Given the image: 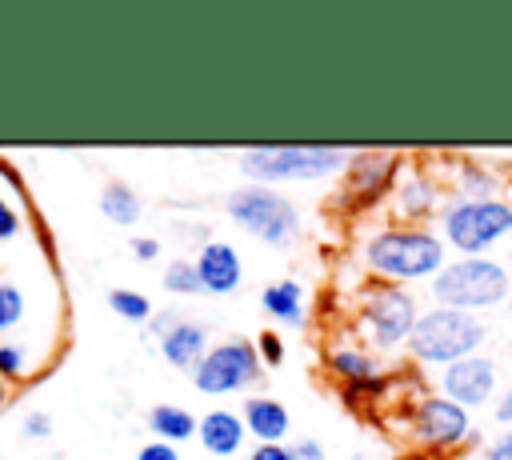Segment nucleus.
Wrapping results in <instances>:
<instances>
[{"label": "nucleus", "mask_w": 512, "mask_h": 460, "mask_svg": "<svg viewBox=\"0 0 512 460\" xmlns=\"http://www.w3.org/2000/svg\"><path fill=\"white\" fill-rule=\"evenodd\" d=\"M360 260L372 272V280L384 284H416L432 280L448 264V244L428 224H380L364 236Z\"/></svg>", "instance_id": "f257e3e1"}, {"label": "nucleus", "mask_w": 512, "mask_h": 460, "mask_svg": "<svg viewBox=\"0 0 512 460\" xmlns=\"http://www.w3.org/2000/svg\"><path fill=\"white\" fill-rule=\"evenodd\" d=\"M352 160L340 144H252L240 152V172L248 184H308L344 172Z\"/></svg>", "instance_id": "f03ea898"}, {"label": "nucleus", "mask_w": 512, "mask_h": 460, "mask_svg": "<svg viewBox=\"0 0 512 460\" xmlns=\"http://www.w3.org/2000/svg\"><path fill=\"white\" fill-rule=\"evenodd\" d=\"M488 340V328L476 312H460V308H440V304H428L420 308L416 316V328L408 336V356L416 364H428V368H448L464 356H476Z\"/></svg>", "instance_id": "7ed1b4c3"}, {"label": "nucleus", "mask_w": 512, "mask_h": 460, "mask_svg": "<svg viewBox=\"0 0 512 460\" xmlns=\"http://www.w3.org/2000/svg\"><path fill=\"white\" fill-rule=\"evenodd\" d=\"M436 232L460 256H488L496 244H504L512 236V200L448 196L436 212Z\"/></svg>", "instance_id": "20e7f679"}, {"label": "nucleus", "mask_w": 512, "mask_h": 460, "mask_svg": "<svg viewBox=\"0 0 512 460\" xmlns=\"http://www.w3.org/2000/svg\"><path fill=\"white\" fill-rule=\"evenodd\" d=\"M428 292H432V304L440 308H460L480 316L484 308L508 304L512 272L492 256H456L428 280Z\"/></svg>", "instance_id": "39448f33"}, {"label": "nucleus", "mask_w": 512, "mask_h": 460, "mask_svg": "<svg viewBox=\"0 0 512 460\" xmlns=\"http://www.w3.org/2000/svg\"><path fill=\"white\" fill-rule=\"evenodd\" d=\"M224 216L240 228V232H248L252 240H260V244H268V248H288V244H296L300 240V232H304V216H300V208L284 196V192H276V188H268V184H240V188H232L228 196H224Z\"/></svg>", "instance_id": "423d86ee"}, {"label": "nucleus", "mask_w": 512, "mask_h": 460, "mask_svg": "<svg viewBox=\"0 0 512 460\" xmlns=\"http://www.w3.org/2000/svg\"><path fill=\"white\" fill-rule=\"evenodd\" d=\"M420 304L404 284L372 280L356 296V332L368 340L372 352H400L416 328Z\"/></svg>", "instance_id": "0eeeda50"}, {"label": "nucleus", "mask_w": 512, "mask_h": 460, "mask_svg": "<svg viewBox=\"0 0 512 460\" xmlns=\"http://www.w3.org/2000/svg\"><path fill=\"white\" fill-rule=\"evenodd\" d=\"M264 372L268 368L260 364L256 344L244 336H228V340H216L188 376H192V388L204 396H232V392H244L252 384L260 388Z\"/></svg>", "instance_id": "6e6552de"}, {"label": "nucleus", "mask_w": 512, "mask_h": 460, "mask_svg": "<svg viewBox=\"0 0 512 460\" xmlns=\"http://www.w3.org/2000/svg\"><path fill=\"white\" fill-rule=\"evenodd\" d=\"M404 420H408V436L420 448H428V452H456L464 444H480V432L472 424V412L460 408V404H452L440 392H428V396L412 400L408 412H404Z\"/></svg>", "instance_id": "1a4fd4ad"}, {"label": "nucleus", "mask_w": 512, "mask_h": 460, "mask_svg": "<svg viewBox=\"0 0 512 460\" xmlns=\"http://www.w3.org/2000/svg\"><path fill=\"white\" fill-rule=\"evenodd\" d=\"M436 388H440V396H448L452 404H460V408L472 412V408H484V404L496 400V392H500V368H496L492 356L476 352V356H464V360L440 368Z\"/></svg>", "instance_id": "9d476101"}, {"label": "nucleus", "mask_w": 512, "mask_h": 460, "mask_svg": "<svg viewBox=\"0 0 512 460\" xmlns=\"http://www.w3.org/2000/svg\"><path fill=\"white\" fill-rule=\"evenodd\" d=\"M400 168L396 152H352L344 168V200L348 204H372L388 192L392 176Z\"/></svg>", "instance_id": "9b49d317"}, {"label": "nucleus", "mask_w": 512, "mask_h": 460, "mask_svg": "<svg viewBox=\"0 0 512 460\" xmlns=\"http://www.w3.org/2000/svg\"><path fill=\"white\" fill-rule=\"evenodd\" d=\"M192 264L200 272L204 296H232L244 284V260H240L236 244H228V240H208L204 248H196Z\"/></svg>", "instance_id": "f8f14e48"}, {"label": "nucleus", "mask_w": 512, "mask_h": 460, "mask_svg": "<svg viewBox=\"0 0 512 460\" xmlns=\"http://www.w3.org/2000/svg\"><path fill=\"white\" fill-rule=\"evenodd\" d=\"M440 184L424 172V168H412L400 176V184L392 188V212H396V224H424L432 212H440Z\"/></svg>", "instance_id": "ddd939ff"}, {"label": "nucleus", "mask_w": 512, "mask_h": 460, "mask_svg": "<svg viewBox=\"0 0 512 460\" xmlns=\"http://www.w3.org/2000/svg\"><path fill=\"white\" fill-rule=\"evenodd\" d=\"M196 440H200L208 460H232L248 440L244 416L236 408H208L196 424Z\"/></svg>", "instance_id": "4468645a"}, {"label": "nucleus", "mask_w": 512, "mask_h": 460, "mask_svg": "<svg viewBox=\"0 0 512 460\" xmlns=\"http://www.w3.org/2000/svg\"><path fill=\"white\" fill-rule=\"evenodd\" d=\"M156 344H160V356H164L172 368H180V372H192V368L200 364V356L212 348V344H208V324H200V320H192V316H176V320L168 324V332L156 336Z\"/></svg>", "instance_id": "2eb2a0df"}, {"label": "nucleus", "mask_w": 512, "mask_h": 460, "mask_svg": "<svg viewBox=\"0 0 512 460\" xmlns=\"http://www.w3.org/2000/svg\"><path fill=\"white\" fill-rule=\"evenodd\" d=\"M240 416H244V428L256 444H288V408L268 396V392H248L244 404H240Z\"/></svg>", "instance_id": "dca6fc26"}, {"label": "nucleus", "mask_w": 512, "mask_h": 460, "mask_svg": "<svg viewBox=\"0 0 512 460\" xmlns=\"http://www.w3.org/2000/svg\"><path fill=\"white\" fill-rule=\"evenodd\" d=\"M324 368L340 380V384H360V380H376L384 372V356L372 352L368 344L356 340H336L324 348Z\"/></svg>", "instance_id": "f3484780"}, {"label": "nucleus", "mask_w": 512, "mask_h": 460, "mask_svg": "<svg viewBox=\"0 0 512 460\" xmlns=\"http://www.w3.org/2000/svg\"><path fill=\"white\" fill-rule=\"evenodd\" d=\"M260 308L268 320L276 324H288V328H304L308 324V292L300 280L284 276V280H272L264 292H260Z\"/></svg>", "instance_id": "a211bd4d"}, {"label": "nucleus", "mask_w": 512, "mask_h": 460, "mask_svg": "<svg viewBox=\"0 0 512 460\" xmlns=\"http://www.w3.org/2000/svg\"><path fill=\"white\" fill-rule=\"evenodd\" d=\"M144 424H148L152 440H164V444H176L180 448V444H188L196 436L200 416H192L184 404H152L148 416H144Z\"/></svg>", "instance_id": "6ab92c4d"}, {"label": "nucleus", "mask_w": 512, "mask_h": 460, "mask_svg": "<svg viewBox=\"0 0 512 460\" xmlns=\"http://www.w3.org/2000/svg\"><path fill=\"white\" fill-rule=\"evenodd\" d=\"M96 204H100V216L112 220V224H120V228H132V224H140V216H144V200H140L136 188H128L124 180H108Z\"/></svg>", "instance_id": "aec40b11"}, {"label": "nucleus", "mask_w": 512, "mask_h": 460, "mask_svg": "<svg viewBox=\"0 0 512 460\" xmlns=\"http://www.w3.org/2000/svg\"><path fill=\"white\" fill-rule=\"evenodd\" d=\"M456 196H472V200H488L500 196V176L484 164H460L456 172Z\"/></svg>", "instance_id": "412c9836"}, {"label": "nucleus", "mask_w": 512, "mask_h": 460, "mask_svg": "<svg viewBox=\"0 0 512 460\" xmlns=\"http://www.w3.org/2000/svg\"><path fill=\"white\" fill-rule=\"evenodd\" d=\"M160 284H164V292H176V296H204L200 272H196V264H192L188 256L168 260L164 272H160Z\"/></svg>", "instance_id": "4be33fe9"}, {"label": "nucleus", "mask_w": 512, "mask_h": 460, "mask_svg": "<svg viewBox=\"0 0 512 460\" xmlns=\"http://www.w3.org/2000/svg\"><path fill=\"white\" fill-rule=\"evenodd\" d=\"M108 308H112L120 320H128V324H148V320L156 316L152 300H148L144 292H136V288H112V292H108Z\"/></svg>", "instance_id": "5701e85b"}, {"label": "nucleus", "mask_w": 512, "mask_h": 460, "mask_svg": "<svg viewBox=\"0 0 512 460\" xmlns=\"http://www.w3.org/2000/svg\"><path fill=\"white\" fill-rule=\"evenodd\" d=\"M24 288L20 284H12V280H0V332H8V328H16L20 320H24Z\"/></svg>", "instance_id": "b1692460"}, {"label": "nucleus", "mask_w": 512, "mask_h": 460, "mask_svg": "<svg viewBox=\"0 0 512 460\" xmlns=\"http://www.w3.org/2000/svg\"><path fill=\"white\" fill-rule=\"evenodd\" d=\"M0 376H4L8 384L28 376V348H24V344H16V340H0Z\"/></svg>", "instance_id": "393cba45"}, {"label": "nucleus", "mask_w": 512, "mask_h": 460, "mask_svg": "<svg viewBox=\"0 0 512 460\" xmlns=\"http://www.w3.org/2000/svg\"><path fill=\"white\" fill-rule=\"evenodd\" d=\"M256 352H260V364L264 368H280L284 364V336L276 332V328H264V332H256Z\"/></svg>", "instance_id": "a878e982"}, {"label": "nucleus", "mask_w": 512, "mask_h": 460, "mask_svg": "<svg viewBox=\"0 0 512 460\" xmlns=\"http://www.w3.org/2000/svg\"><path fill=\"white\" fill-rule=\"evenodd\" d=\"M132 460H184L180 456V448L176 444H164V440H144L140 448H136V456Z\"/></svg>", "instance_id": "bb28decb"}, {"label": "nucleus", "mask_w": 512, "mask_h": 460, "mask_svg": "<svg viewBox=\"0 0 512 460\" xmlns=\"http://www.w3.org/2000/svg\"><path fill=\"white\" fill-rule=\"evenodd\" d=\"M20 432H24L28 440H48V436H52V416H48V412H28L24 424H20Z\"/></svg>", "instance_id": "cd10ccee"}, {"label": "nucleus", "mask_w": 512, "mask_h": 460, "mask_svg": "<svg viewBox=\"0 0 512 460\" xmlns=\"http://www.w3.org/2000/svg\"><path fill=\"white\" fill-rule=\"evenodd\" d=\"M480 456H484V460H512V428H500V432L484 444Z\"/></svg>", "instance_id": "c85d7f7f"}, {"label": "nucleus", "mask_w": 512, "mask_h": 460, "mask_svg": "<svg viewBox=\"0 0 512 460\" xmlns=\"http://www.w3.org/2000/svg\"><path fill=\"white\" fill-rule=\"evenodd\" d=\"M292 456H296V460H328V452H324V444H320L316 436L292 440Z\"/></svg>", "instance_id": "c756f323"}, {"label": "nucleus", "mask_w": 512, "mask_h": 460, "mask_svg": "<svg viewBox=\"0 0 512 460\" xmlns=\"http://www.w3.org/2000/svg\"><path fill=\"white\" fill-rule=\"evenodd\" d=\"M244 460H296L292 444H256L252 452H244Z\"/></svg>", "instance_id": "7c9ffc66"}, {"label": "nucleus", "mask_w": 512, "mask_h": 460, "mask_svg": "<svg viewBox=\"0 0 512 460\" xmlns=\"http://www.w3.org/2000/svg\"><path fill=\"white\" fill-rule=\"evenodd\" d=\"M492 420L500 428H512V388H500L496 400H492Z\"/></svg>", "instance_id": "2f4dec72"}, {"label": "nucleus", "mask_w": 512, "mask_h": 460, "mask_svg": "<svg viewBox=\"0 0 512 460\" xmlns=\"http://www.w3.org/2000/svg\"><path fill=\"white\" fill-rule=\"evenodd\" d=\"M16 232H20V212L0 196V244H4V240H12Z\"/></svg>", "instance_id": "473e14b6"}, {"label": "nucleus", "mask_w": 512, "mask_h": 460, "mask_svg": "<svg viewBox=\"0 0 512 460\" xmlns=\"http://www.w3.org/2000/svg\"><path fill=\"white\" fill-rule=\"evenodd\" d=\"M128 248H132V256H136V260H144V264L160 256V240H156V236H132V240H128Z\"/></svg>", "instance_id": "72a5a7b5"}, {"label": "nucleus", "mask_w": 512, "mask_h": 460, "mask_svg": "<svg viewBox=\"0 0 512 460\" xmlns=\"http://www.w3.org/2000/svg\"><path fill=\"white\" fill-rule=\"evenodd\" d=\"M396 460H440L436 452H428V448H408V452H400Z\"/></svg>", "instance_id": "f704fd0d"}, {"label": "nucleus", "mask_w": 512, "mask_h": 460, "mask_svg": "<svg viewBox=\"0 0 512 460\" xmlns=\"http://www.w3.org/2000/svg\"><path fill=\"white\" fill-rule=\"evenodd\" d=\"M4 404H8V380L0 376V408H4Z\"/></svg>", "instance_id": "c9c22d12"}, {"label": "nucleus", "mask_w": 512, "mask_h": 460, "mask_svg": "<svg viewBox=\"0 0 512 460\" xmlns=\"http://www.w3.org/2000/svg\"><path fill=\"white\" fill-rule=\"evenodd\" d=\"M504 360H508V364H512V340H508V344H504Z\"/></svg>", "instance_id": "e433bc0d"}, {"label": "nucleus", "mask_w": 512, "mask_h": 460, "mask_svg": "<svg viewBox=\"0 0 512 460\" xmlns=\"http://www.w3.org/2000/svg\"><path fill=\"white\" fill-rule=\"evenodd\" d=\"M508 320H512V292H508Z\"/></svg>", "instance_id": "4c0bfd02"}, {"label": "nucleus", "mask_w": 512, "mask_h": 460, "mask_svg": "<svg viewBox=\"0 0 512 460\" xmlns=\"http://www.w3.org/2000/svg\"><path fill=\"white\" fill-rule=\"evenodd\" d=\"M352 460H368V456H360V452H356V456H352Z\"/></svg>", "instance_id": "58836bf2"}, {"label": "nucleus", "mask_w": 512, "mask_h": 460, "mask_svg": "<svg viewBox=\"0 0 512 460\" xmlns=\"http://www.w3.org/2000/svg\"><path fill=\"white\" fill-rule=\"evenodd\" d=\"M508 264H512V248H508Z\"/></svg>", "instance_id": "ea45409f"}, {"label": "nucleus", "mask_w": 512, "mask_h": 460, "mask_svg": "<svg viewBox=\"0 0 512 460\" xmlns=\"http://www.w3.org/2000/svg\"><path fill=\"white\" fill-rule=\"evenodd\" d=\"M196 460H208V456H196Z\"/></svg>", "instance_id": "a19ab883"}]
</instances>
